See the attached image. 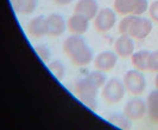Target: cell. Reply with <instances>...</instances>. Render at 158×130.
<instances>
[{
	"label": "cell",
	"instance_id": "2",
	"mask_svg": "<svg viewBox=\"0 0 158 130\" xmlns=\"http://www.w3.org/2000/svg\"><path fill=\"white\" fill-rule=\"evenodd\" d=\"M99 90L100 89L87 76L80 77L74 83V91L76 93V96L90 110H95L98 107L96 97H98Z\"/></svg>",
	"mask_w": 158,
	"mask_h": 130
},
{
	"label": "cell",
	"instance_id": "3",
	"mask_svg": "<svg viewBox=\"0 0 158 130\" xmlns=\"http://www.w3.org/2000/svg\"><path fill=\"white\" fill-rule=\"evenodd\" d=\"M126 91L124 82H121L118 78H112L102 86L101 97L107 104H117L123 100Z\"/></svg>",
	"mask_w": 158,
	"mask_h": 130
},
{
	"label": "cell",
	"instance_id": "11",
	"mask_svg": "<svg viewBox=\"0 0 158 130\" xmlns=\"http://www.w3.org/2000/svg\"><path fill=\"white\" fill-rule=\"evenodd\" d=\"M74 12L76 14H80L88 20H93L98 12H99V5L96 0H79L75 5Z\"/></svg>",
	"mask_w": 158,
	"mask_h": 130
},
{
	"label": "cell",
	"instance_id": "19",
	"mask_svg": "<svg viewBox=\"0 0 158 130\" xmlns=\"http://www.w3.org/2000/svg\"><path fill=\"white\" fill-rule=\"evenodd\" d=\"M148 0H131V14L142 15L149 10Z\"/></svg>",
	"mask_w": 158,
	"mask_h": 130
},
{
	"label": "cell",
	"instance_id": "18",
	"mask_svg": "<svg viewBox=\"0 0 158 130\" xmlns=\"http://www.w3.org/2000/svg\"><path fill=\"white\" fill-rule=\"evenodd\" d=\"M48 69L58 81H62L65 77V66L61 61H50L48 63Z\"/></svg>",
	"mask_w": 158,
	"mask_h": 130
},
{
	"label": "cell",
	"instance_id": "5",
	"mask_svg": "<svg viewBox=\"0 0 158 130\" xmlns=\"http://www.w3.org/2000/svg\"><path fill=\"white\" fill-rule=\"evenodd\" d=\"M115 11L110 7H103L99 10L98 14L94 18V29L98 32L106 33L111 31L117 23Z\"/></svg>",
	"mask_w": 158,
	"mask_h": 130
},
{
	"label": "cell",
	"instance_id": "16",
	"mask_svg": "<svg viewBox=\"0 0 158 130\" xmlns=\"http://www.w3.org/2000/svg\"><path fill=\"white\" fill-rule=\"evenodd\" d=\"M148 116L152 123L158 124V90H153L149 93L146 98Z\"/></svg>",
	"mask_w": 158,
	"mask_h": 130
},
{
	"label": "cell",
	"instance_id": "23",
	"mask_svg": "<svg viewBox=\"0 0 158 130\" xmlns=\"http://www.w3.org/2000/svg\"><path fill=\"white\" fill-rule=\"evenodd\" d=\"M133 18H135V15L133 14H127L120 20L119 26H118L119 33H120V34H128L130 27H131V24H132Z\"/></svg>",
	"mask_w": 158,
	"mask_h": 130
},
{
	"label": "cell",
	"instance_id": "21",
	"mask_svg": "<svg viewBox=\"0 0 158 130\" xmlns=\"http://www.w3.org/2000/svg\"><path fill=\"white\" fill-rule=\"evenodd\" d=\"M87 77L94 83L99 89H102V86L106 84L107 82V77L105 75L103 71H100V70H95V71H92L87 75Z\"/></svg>",
	"mask_w": 158,
	"mask_h": 130
},
{
	"label": "cell",
	"instance_id": "26",
	"mask_svg": "<svg viewBox=\"0 0 158 130\" xmlns=\"http://www.w3.org/2000/svg\"><path fill=\"white\" fill-rule=\"evenodd\" d=\"M74 0H54L56 5H60V6H65V5H69L71 4Z\"/></svg>",
	"mask_w": 158,
	"mask_h": 130
},
{
	"label": "cell",
	"instance_id": "15",
	"mask_svg": "<svg viewBox=\"0 0 158 130\" xmlns=\"http://www.w3.org/2000/svg\"><path fill=\"white\" fill-rule=\"evenodd\" d=\"M151 51L149 50H140L137 51L131 56V63L135 70L139 71H146L149 70V58H150Z\"/></svg>",
	"mask_w": 158,
	"mask_h": 130
},
{
	"label": "cell",
	"instance_id": "20",
	"mask_svg": "<svg viewBox=\"0 0 158 130\" xmlns=\"http://www.w3.org/2000/svg\"><path fill=\"white\" fill-rule=\"evenodd\" d=\"M113 10L118 14H131V0H114Z\"/></svg>",
	"mask_w": 158,
	"mask_h": 130
},
{
	"label": "cell",
	"instance_id": "9",
	"mask_svg": "<svg viewBox=\"0 0 158 130\" xmlns=\"http://www.w3.org/2000/svg\"><path fill=\"white\" fill-rule=\"evenodd\" d=\"M118 54L115 53V51H110L106 50L102 51L99 54H96L93 61L95 70H100L103 72H108L115 68L117 63H118Z\"/></svg>",
	"mask_w": 158,
	"mask_h": 130
},
{
	"label": "cell",
	"instance_id": "22",
	"mask_svg": "<svg viewBox=\"0 0 158 130\" xmlns=\"http://www.w3.org/2000/svg\"><path fill=\"white\" fill-rule=\"evenodd\" d=\"M35 52L37 53V56L40 58V61L43 63H49L51 59V51H50V47L44 44H40V45L35 46Z\"/></svg>",
	"mask_w": 158,
	"mask_h": 130
},
{
	"label": "cell",
	"instance_id": "8",
	"mask_svg": "<svg viewBox=\"0 0 158 130\" xmlns=\"http://www.w3.org/2000/svg\"><path fill=\"white\" fill-rule=\"evenodd\" d=\"M45 26H47V36L50 37H60L68 29V24L64 18L58 13H51L45 17Z\"/></svg>",
	"mask_w": 158,
	"mask_h": 130
},
{
	"label": "cell",
	"instance_id": "4",
	"mask_svg": "<svg viewBox=\"0 0 158 130\" xmlns=\"http://www.w3.org/2000/svg\"><path fill=\"white\" fill-rule=\"evenodd\" d=\"M124 84L126 90L133 96H140L146 89V79L139 70H130L124 76Z\"/></svg>",
	"mask_w": 158,
	"mask_h": 130
},
{
	"label": "cell",
	"instance_id": "12",
	"mask_svg": "<svg viewBox=\"0 0 158 130\" xmlns=\"http://www.w3.org/2000/svg\"><path fill=\"white\" fill-rule=\"evenodd\" d=\"M68 31L71 34H80L82 36L83 33H86L89 29V20L87 18L82 17L80 14H74L71 15L68 19Z\"/></svg>",
	"mask_w": 158,
	"mask_h": 130
},
{
	"label": "cell",
	"instance_id": "24",
	"mask_svg": "<svg viewBox=\"0 0 158 130\" xmlns=\"http://www.w3.org/2000/svg\"><path fill=\"white\" fill-rule=\"evenodd\" d=\"M149 71L158 72V50H155L150 53L149 58Z\"/></svg>",
	"mask_w": 158,
	"mask_h": 130
},
{
	"label": "cell",
	"instance_id": "27",
	"mask_svg": "<svg viewBox=\"0 0 158 130\" xmlns=\"http://www.w3.org/2000/svg\"><path fill=\"white\" fill-rule=\"evenodd\" d=\"M155 85H156V89L158 90V72H157V76L155 78Z\"/></svg>",
	"mask_w": 158,
	"mask_h": 130
},
{
	"label": "cell",
	"instance_id": "6",
	"mask_svg": "<svg viewBox=\"0 0 158 130\" xmlns=\"http://www.w3.org/2000/svg\"><path fill=\"white\" fill-rule=\"evenodd\" d=\"M152 31V22L148 18H143L140 15H135L128 36H131L133 39L143 40L145 39Z\"/></svg>",
	"mask_w": 158,
	"mask_h": 130
},
{
	"label": "cell",
	"instance_id": "17",
	"mask_svg": "<svg viewBox=\"0 0 158 130\" xmlns=\"http://www.w3.org/2000/svg\"><path fill=\"white\" fill-rule=\"evenodd\" d=\"M107 121L113 124L114 127H117L119 129H131L132 128V120L125 114V112H113L108 116Z\"/></svg>",
	"mask_w": 158,
	"mask_h": 130
},
{
	"label": "cell",
	"instance_id": "10",
	"mask_svg": "<svg viewBox=\"0 0 158 130\" xmlns=\"http://www.w3.org/2000/svg\"><path fill=\"white\" fill-rule=\"evenodd\" d=\"M114 51L121 58H128L135 53V41L128 34H120L114 43Z\"/></svg>",
	"mask_w": 158,
	"mask_h": 130
},
{
	"label": "cell",
	"instance_id": "13",
	"mask_svg": "<svg viewBox=\"0 0 158 130\" xmlns=\"http://www.w3.org/2000/svg\"><path fill=\"white\" fill-rule=\"evenodd\" d=\"M27 34L35 39L42 38L47 36V26H45V17H36L31 19L26 25Z\"/></svg>",
	"mask_w": 158,
	"mask_h": 130
},
{
	"label": "cell",
	"instance_id": "14",
	"mask_svg": "<svg viewBox=\"0 0 158 130\" xmlns=\"http://www.w3.org/2000/svg\"><path fill=\"white\" fill-rule=\"evenodd\" d=\"M38 6V0H12V7L17 14H32Z\"/></svg>",
	"mask_w": 158,
	"mask_h": 130
},
{
	"label": "cell",
	"instance_id": "25",
	"mask_svg": "<svg viewBox=\"0 0 158 130\" xmlns=\"http://www.w3.org/2000/svg\"><path fill=\"white\" fill-rule=\"evenodd\" d=\"M148 12H149V14H150L151 19H152L153 22L158 23V0L152 1V4L149 6Z\"/></svg>",
	"mask_w": 158,
	"mask_h": 130
},
{
	"label": "cell",
	"instance_id": "7",
	"mask_svg": "<svg viewBox=\"0 0 158 130\" xmlns=\"http://www.w3.org/2000/svg\"><path fill=\"white\" fill-rule=\"evenodd\" d=\"M124 112L126 114L132 121H139L148 115V107L146 100L140 97H133L127 102L124 108Z\"/></svg>",
	"mask_w": 158,
	"mask_h": 130
},
{
	"label": "cell",
	"instance_id": "1",
	"mask_svg": "<svg viewBox=\"0 0 158 130\" xmlns=\"http://www.w3.org/2000/svg\"><path fill=\"white\" fill-rule=\"evenodd\" d=\"M63 51L71 63L76 66H86L92 61H94L92 49L80 34H71L64 40Z\"/></svg>",
	"mask_w": 158,
	"mask_h": 130
}]
</instances>
